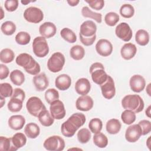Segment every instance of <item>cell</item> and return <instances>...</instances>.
<instances>
[{"mask_svg": "<svg viewBox=\"0 0 151 151\" xmlns=\"http://www.w3.org/2000/svg\"><path fill=\"white\" fill-rule=\"evenodd\" d=\"M86 120V116L83 113L73 114L61 124V131L63 135L67 137H73L79 127L84 124Z\"/></svg>", "mask_w": 151, "mask_h": 151, "instance_id": "6da1fadb", "label": "cell"}, {"mask_svg": "<svg viewBox=\"0 0 151 151\" xmlns=\"http://www.w3.org/2000/svg\"><path fill=\"white\" fill-rule=\"evenodd\" d=\"M16 63L19 66L24 68L25 71L29 74L35 76L38 74L41 71L40 64L27 53L19 54L15 60Z\"/></svg>", "mask_w": 151, "mask_h": 151, "instance_id": "7a4b0ae2", "label": "cell"}, {"mask_svg": "<svg viewBox=\"0 0 151 151\" xmlns=\"http://www.w3.org/2000/svg\"><path fill=\"white\" fill-rule=\"evenodd\" d=\"M122 106L123 109L130 110L135 113L141 112L145 106L142 98L138 94H129L122 100Z\"/></svg>", "mask_w": 151, "mask_h": 151, "instance_id": "3957f363", "label": "cell"}, {"mask_svg": "<svg viewBox=\"0 0 151 151\" xmlns=\"http://www.w3.org/2000/svg\"><path fill=\"white\" fill-rule=\"evenodd\" d=\"M90 73L93 82L100 86L107 80L109 76L106 73L103 65L99 62L94 63L91 65Z\"/></svg>", "mask_w": 151, "mask_h": 151, "instance_id": "277c9868", "label": "cell"}, {"mask_svg": "<svg viewBox=\"0 0 151 151\" xmlns=\"http://www.w3.org/2000/svg\"><path fill=\"white\" fill-rule=\"evenodd\" d=\"M32 50L37 57L40 58L45 57L49 52V47L46 38L42 36L35 37L32 42Z\"/></svg>", "mask_w": 151, "mask_h": 151, "instance_id": "5b68a950", "label": "cell"}, {"mask_svg": "<svg viewBox=\"0 0 151 151\" xmlns=\"http://www.w3.org/2000/svg\"><path fill=\"white\" fill-rule=\"evenodd\" d=\"M64 55L60 52H54L47 61L48 69L52 73L60 71L65 64Z\"/></svg>", "mask_w": 151, "mask_h": 151, "instance_id": "8992f818", "label": "cell"}, {"mask_svg": "<svg viewBox=\"0 0 151 151\" xmlns=\"http://www.w3.org/2000/svg\"><path fill=\"white\" fill-rule=\"evenodd\" d=\"M26 108L28 112L34 117H38V114L42 110L46 109L41 100L35 96L29 98L26 103Z\"/></svg>", "mask_w": 151, "mask_h": 151, "instance_id": "52a82bcc", "label": "cell"}, {"mask_svg": "<svg viewBox=\"0 0 151 151\" xmlns=\"http://www.w3.org/2000/svg\"><path fill=\"white\" fill-rule=\"evenodd\" d=\"M43 146L47 150L61 151L65 147V142L60 136L54 135L45 139Z\"/></svg>", "mask_w": 151, "mask_h": 151, "instance_id": "ba28073f", "label": "cell"}, {"mask_svg": "<svg viewBox=\"0 0 151 151\" xmlns=\"http://www.w3.org/2000/svg\"><path fill=\"white\" fill-rule=\"evenodd\" d=\"M24 18L29 22L37 24L43 19L44 14L40 8L35 6H30L25 10Z\"/></svg>", "mask_w": 151, "mask_h": 151, "instance_id": "9c48e42d", "label": "cell"}, {"mask_svg": "<svg viewBox=\"0 0 151 151\" xmlns=\"http://www.w3.org/2000/svg\"><path fill=\"white\" fill-rule=\"evenodd\" d=\"M116 36L123 41H129L133 36V32L129 25L126 22H121L115 29Z\"/></svg>", "mask_w": 151, "mask_h": 151, "instance_id": "30bf717a", "label": "cell"}, {"mask_svg": "<svg viewBox=\"0 0 151 151\" xmlns=\"http://www.w3.org/2000/svg\"><path fill=\"white\" fill-rule=\"evenodd\" d=\"M50 111L54 119L61 120L65 116V109L64 103L60 100H57L50 104Z\"/></svg>", "mask_w": 151, "mask_h": 151, "instance_id": "8fae6325", "label": "cell"}, {"mask_svg": "<svg viewBox=\"0 0 151 151\" xmlns=\"http://www.w3.org/2000/svg\"><path fill=\"white\" fill-rule=\"evenodd\" d=\"M103 96L106 99H111L116 94L114 82L112 77L108 76L107 80L100 86Z\"/></svg>", "mask_w": 151, "mask_h": 151, "instance_id": "7c38bea8", "label": "cell"}, {"mask_svg": "<svg viewBox=\"0 0 151 151\" xmlns=\"http://www.w3.org/2000/svg\"><path fill=\"white\" fill-rule=\"evenodd\" d=\"M142 135V131L138 124L129 126L126 130L125 139L130 143L137 142Z\"/></svg>", "mask_w": 151, "mask_h": 151, "instance_id": "4fadbf2b", "label": "cell"}, {"mask_svg": "<svg viewBox=\"0 0 151 151\" xmlns=\"http://www.w3.org/2000/svg\"><path fill=\"white\" fill-rule=\"evenodd\" d=\"M96 50L101 56L107 57L112 53L113 45L109 40L100 39L96 44Z\"/></svg>", "mask_w": 151, "mask_h": 151, "instance_id": "5bb4252c", "label": "cell"}, {"mask_svg": "<svg viewBox=\"0 0 151 151\" xmlns=\"http://www.w3.org/2000/svg\"><path fill=\"white\" fill-rule=\"evenodd\" d=\"M129 85L132 91L135 93H140L144 90L146 86V81L143 76L135 74L131 77Z\"/></svg>", "mask_w": 151, "mask_h": 151, "instance_id": "9a60e30c", "label": "cell"}, {"mask_svg": "<svg viewBox=\"0 0 151 151\" xmlns=\"http://www.w3.org/2000/svg\"><path fill=\"white\" fill-rule=\"evenodd\" d=\"M94 102L92 98L87 95L80 96L76 100V108L83 111H87L93 107Z\"/></svg>", "mask_w": 151, "mask_h": 151, "instance_id": "2e32d148", "label": "cell"}, {"mask_svg": "<svg viewBox=\"0 0 151 151\" xmlns=\"http://www.w3.org/2000/svg\"><path fill=\"white\" fill-rule=\"evenodd\" d=\"M97 26L96 24L91 20L83 22L80 28V34L86 37H90L96 35Z\"/></svg>", "mask_w": 151, "mask_h": 151, "instance_id": "e0dca14e", "label": "cell"}, {"mask_svg": "<svg viewBox=\"0 0 151 151\" xmlns=\"http://www.w3.org/2000/svg\"><path fill=\"white\" fill-rule=\"evenodd\" d=\"M57 32V28L54 24L51 22H45L39 27V32L42 37L45 38H50L55 35Z\"/></svg>", "mask_w": 151, "mask_h": 151, "instance_id": "ac0fdd59", "label": "cell"}, {"mask_svg": "<svg viewBox=\"0 0 151 151\" xmlns=\"http://www.w3.org/2000/svg\"><path fill=\"white\" fill-rule=\"evenodd\" d=\"M91 84L89 80L86 78H79L75 84V90L77 94L85 96L90 91Z\"/></svg>", "mask_w": 151, "mask_h": 151, "instance_id": "d6986e66", "label": "cell"}, {"mask_svg": "<svg viewBox=\"0 0 151 151\" xmlns=\"http://www.w3.org/2000/svg\"><path fill=\"white\" fill-rule=\"evenodd\" d=\"M32 80L36 90L38 91L45 90L49 85L48 80L44 73L35 75Z\"/></svg>", "mask_w": 151, "mask_h": 151, "instance_id": "ffe728a7", "label": "cell"}, {"mask_svg": "<svg viewBox=\"0 0 151 151\" xmlns=\"http://www.w3.org/2000/svg\"><path fill=\"white\" fill-rule=\"evenodd\" d=\"M137 52V48L134 44L131 42L124 44L120 50V54L122 58L129 60L133 58Z\"/></svg>", "mask_w": 151, "mask_h": 151, "instance_id": "44dd1931", "label": "cell"}, {"mask_svg": "<svg viewBox=\"0 0 151 151\" xmlns=\"http://www.w3.org/2000/svg\"><path fill=\"white\" fill-rule=\"evenodd\" d=\"M71 84V77L66 74H62L57 76L55 80V86L60 90L64 91L69 88Z\"/></svg>", "mask_w": 151, "mask_h": 151, "instance_id": "7402d4cb", "label": "cell"}, {"mask_svg": "<svg viewBox=\"0 0 151 151\" xmlns=\"http://www.w3.org/2000/svg\"><path fill=\"white\" fill-rule=\"evenodd\" d=\"M8 123L11 129L15 130H19L24 127L25 123V119L22 115H13L9 118Z\"/></svg>", "mask_w": 151, "mask_h": 151, "instance_id": "603a6c76", "label": "cell"}, {"mask_svg": "<svg viewBox=\"0 0 151 151\" xmlns=\"http://www.w3.org/2000/svg\"><path fill=\"white\" fill-rule=\"evenodd\" d=\"M25 135L30 139L37 138L40 133V127L35 123H29L26 124L24 128Z\"/></svg>", "mask_w": 151, "mask_h": 151, "instance_id": "cb8c5ba5", "label": "cell"}, {"mask_svg": "<svg viewBox=\"0 0 151 151\" xmlns=\"http://www.w3.org/2000/svg\"><path fill=\"white\" fill-rule=\"evenodd\" d=\"M37 117L40 123L45 127L51 126L54 122V119L52 117L51 113L47 109L42 110L38 114Z\"/></svg>", "mask_w": 151, "mask_h": 151, "instance_id": "d4e9b609", "label": "cell"}, {"mask_svg": "<svg viewBox=\"0 0 151 151\" xmlns=\"http://www.w3.org/2000/svg\"><path fill=\"white\" fill-rule=\"evenodd\" d=\"M122 124L120 122L116 119H110L106 123V129L107 132L111 134L118 133L121 129Z\"/></svg>", "mask_w": 151, "mask_h": 151, "instance_id": "484cf974", "label": "cell"}, {"mask_svg": "<svg viewBox=\"0 0 151 151\" xmlns=\"http://www.w3.org/2000/svg\"><path fill=\"white\" fill-rule=\"evenodd\" d=\"M135 41L142 46L146 45L149 42V34L145 29H139L135 34Z\"/></svg>", "mask_w": 151, "mask_h": 151, "instance_id": "4316f807", "label": "cell"}, {"mask_svg": "<svg viewBox=\"0 0 151 151\" xmlns=\"http://www.w3.org/2000/svg\"><path fill=\"white\" fill-rule=\"evenodd\" d=\"M81 14L85 18H90L94 19L97 23H101L102 21V15L92 11L88 6H83L81 9Z\"/></svg>", "mask_w": 151, "mask_h": 151, "instance_id": "83f0119b", "label": "cell"}, {"mask_svg": "<svg viewBox=\"0 0 151 151\" xmlns=\"http://www.w3.org/2000/svg\"><path fill=\"white\" fill-rule=\"evenodd\" d=\"M9 77L12 83L16 86H21L25 81V76L24 73L17 69L11 71Z\"/></svg>", "mask_w": 151, "mask_h": 151, "instance_id": "f1b7e54d", "label": "cell"}, {"mask_svg": "<svg viewBox=\"0 0 151 151\" xmlns=\"http://www.w3.org/2000/svg\"><path fill=\"white\" fill-rule=\"evenodd\" d=\"M70 55L74 60H80L83 59L85 55V50L81 45H74L70 49Z\"/></svg>", "mask_w": 151, "mask_h": 151, "instance_id": "f546056e", "label": "cell"}, {"mask_svg": "<svg viewBox=\"0 0 151 151\" xmlns=\"http://www.w3.org/2000/svg\"><path fill=\"white\" fill-rule=\"evenodd\" d=\"M11 140L13 145L18 149L25 145L27 137L22 133H17L11 137Z\"/></svg>", "mask_w": 151, "mask_h": 151, "instance_id": "4dcf8cb0", "label": "cell"}, {"mask_svg": "<svg viewBox=\"0 0 151 151\" xmlns=\"http://www.w3.org/2000/svg\"><path fill=\"white\" fill-rule=\"evenodd\" d=\"M0 150L4 151H16L18 149L13 145L11 138L0 137Z\"/></svg>", "mask_w": 151, "mask_h": 151, "instance_id": "1f68e13d", "label": "cell"}, {"mask_svg": "<svg viewBox=\"0 0 151 151\" xmlns=\"http://www.w3.org/2000/svg\"><path fill=\"white\" fill-rule=\"evenodd\" d=\"M93 142L97 147L104 148L108 145V139L105 134L100 132L93 136Z\"/></svg>", "mask_w": 151, "mask_h": 151, "instance_id": "d6a6232c", "label": "cell"}, {"mask_svg": "<svg viewBox=\"0 0 151 151\" xmlns=\"http://www.w3.org/2000/svg\"><path fill=\"white\" fill-rule=\"evenodd\" d=\"M22 103L23 101L19 99L11 97V99L7 105L8 109L12 113L18 112L22 109Z\"/></svg>", "mask_w": 151, "mask_h": 151, "instance_id": "836d02e7", "label": "cell"}, {"mask_svg": "<svg viewBox=\"0 0 151 151\" xmlns=\"http://www.w3.org/2000/svg\"><path fill=\"white\" fill-rule=\"evenodd\" d=\"M61 37L70 43H74L77 41L76 34L68 28H64L60 31Z\"/></svg>", "mask_w": 151, "mask_h": 151, "instance_id": "e575fe53", "label": "cell"}, {"mask_svg": "<svg viewBox=\"0 0 151 151\" xmlns=\"http://www.w3.org/2000/svg\"><path fill=\"white\" fill-rule=\"evenodd\" d=\"M15 57L14 51L9 48H4L0 52V60L3 63H9L12 62Z\"/></svg>", "mask_w": 151, "mask_h": 151, "instance_id": "d590c367", "label": "cell"}, {"mask_svg": "<svg viewBox=\"0 0 151 151\" xmlns=\"http://www.w3.org/2000/svg\"><path fill=\"white\" fill-rule=\"evenodd\" d=\"M136 118V113L130 110L126 109L124 111L122 112L121 114V119L123 122L124 124L128 125H130L134 122Z\"/></svg>", "mask_w": 151, "mask_h": 151, "instance_id": "8d00e7d4", "label": "cell"}, {"mask_svg": "<svg viewBox=\"0 0 151 151\" xmlns=\"http://www.w3.org/2000/svg\"><path fill=\"white\" fill-rule=\"evenodd\" d=\"M15 24L11 21H7L3 22L1 26V29L2 33L6 35H12L16 31Z\"/></svg>", "mask_w": 151, "mask_h": 151, "instance_id": "74e56055", "label": "cell"}, {"mask_svg": "<svg viewBox=\"0 0 151 151\" xmlns=\"http://www.w3.org/2000/svg\"><path fill=\"white\" fill-rule=\"evenodd\" d=\"M120 14L125 18H130L134 14V7L129 4H123L120 8Z\"/></svg>", "mask_w": 151, "mask_h": 151, "instance_id": "f35d334b", "label": "cell"}, {"mask_svg": "<svg viewBox=\"0 0 151 151\" xmlns=\"http://www.w3.org/2000/svg\"><path fill=\"white\" fill-rule=\"evenodd\" d=\"M88 127L90 131L94 134L100 133L103 127L102 121L99 118L92 119L88 123Z\"/></svg>", "mask_w": 151, "mask_h": 151, "instance_id": "ab89813d", "label": "cell"}, {"mask_svg": "<svg viewBox=\"0 0 151 151\" xmlns=\"http://www.w3.org/2000/svg\"><path fill=\"white\" fill-rule=\"evenodd\" d=\"M77 139L80 143H87L91 139V132L87 128L81 129L77 132Z\"/></svg>", "mask_w": 151, "mask_h": 151, "instance_id": "60d3db41", "label": "cell"}, {"mask_svg": "<svg viewBox=\"0 0 151 151\" xmlns=\"http://www.w3.org/2000/svg\"><path fill=\"white\" fill-rule=\"evenodd\" d=\"M15 41L17 44L22 45L28 44L31 40V36L29 33L25 31L19 32L15 36Z\"/></svg>", "mask_w": 151, "mask_h": 151, "instance_id": "b9f144b4", "label": "cell"}, {"mask_svg": "<svg viewBox=\"0 0 151 151\" xmlns=\"http://www.w3.org/2000/svg\"><path fill=\"white\" fill-rule=\"evenodd\" d=\"M119 15L114 12H108L104 17L106 24L110 27L114 26L119 21Z\"/></svg>", "mask_w": 151, "mask_h": 151, "instance_id": "7bdbcfd3", "label": "cell"}, {"mask_svg": "<svg viewBox=\"0 0 151 151\" xmlns=\"http://www.w3.org/2000/svg\"><path fill=\"white\" fill-rule=\"evenodd\" d=\"M12 86L8 83H4L0 84V96L5 98L11 97L13 94Z\"/></svg>", "mask_w": 151, "mask_h": 151, "instance_id": "ee69618b", "label": "cell"}, {"mask_svg": "<svg viewBox=\"0 0 151 151\" xmlns=\"http://www.w3.org/2000/svg\"><path fill=\"white\" fill-rule=\"evenodd\" d=\"M59 93L55 88H49L45 93V99L48 104H51L53 101L58 100Z\"/></svg>", "mask_w": 151, "mask_h": 151, "instance_id": "f6af8a7d", "label": "cell"}, {"mask_svg": "<svg viewBox=\"0 0 151 151\" xmlns=\"http://www.w3.org/2000/svg\"><path fill=\"white\" fill-rule=\"evenodd\" d=\"M89 6L96 10H101L104 6V1L103 0H85Z\"/></svg>", "mask_w": 151, "mask_h": 151, "instance_id": "bcb514c9", "label": "cell"}, {"mask_svg": "<svg viewBox=\"0 0 151 151\" xmlns=\"http://www.w3.org/2000/svg\"><path fill=\"white\" fill-rule=\"evenodd\" d=\"M138 124L140 126L142 131V135H146L150 132L151 123L147 120H142L140 121Z\"/></svg>", "mask_w": 151, "mask_h": 151, "instance_id": "7dc6e473", "label": "cell"}, {"mask_svg": "<svg viewBox=\"0 0 151 151\" xmlns=\"http://www.w3.org/2000/svg\"><path fill=\"white\" fill-rule=\"evenodd\" d=\"M5 8L8 12L15 11L18 6V1L17 0H6L4 3Z\"/></svg>", "mask_w": 151, "mask_h": 151, "instance_id": "c3c4849f", "label": "cell"}, {"mask_svg": "<svg viewBox=\"0 0 151 151\" xmlns=\"http://www.w3.org/2000/svg\"><path fill=\"white\" fill-rule=\"evenodd\" d=\"M79 37L81 42L85 46L91 45L94 42L96 39V35H94L90 37H86L79 34Z\"/></svg>", "mask_w": 151, "mask_h": 151, "instance_id": "681fc988", "label": "cell"}, {"mask_svg": "<svg viewBox=\"0 0 151 151\" xmlns=\"http://www.w3.org/2000/svg\"><path fill=\"white\" fill-rule=\"evenodd\" d=\"M11 97H14V98H17L19 99L20 100H21L22 101H24L25 98V91L20 88H16L14 89V92H13V94L11 96Z\"/></svg>", "mask_w": 151, "mask_h": 151, "instance_id": "f907efd6", "label": "cell"}, {"mask_svg": "<svg viewBox=\"0 0 151 151\" xmlns=\"http://www.w3.org/2000/svg\"><path fill=\"white\" fill-rule=\"evenodd\" d=\"M9 69L6 65L3 64H0V79L4 80L9 76Z\"/></svg>", "mask_w": 151, "mask_h": 151, "instance_id": "816d5d0a", "label": "cell"}, {"mask_svg": "<svg viewBox=\"0 0 151 151\" xmlns=\"http://www.w3.org/2000/svg\"><path fill=\"white\" fill-rule=\"evenodd\" d=\"M67 3L69 4V5L71 6H74L77 5V4L79 3V0H68L67 1Z\"/></svg>", "mask_w": 151, "mask_h": 151, "instance_id": "f5cc1de1", "label": "cell"}, {"mask_svg": "<svg viewBox=\"0 0 151 151\" xmlns=\"http://www.w3.org/2000/svg\"><path fill=\"white\" fill-rule=\"evenodd\" d=\"M150 108H151V106H149V107L146 109L145 113H146V115L148 117H150Z\"/></svg>", "mask_w": 151, "mask_h": 151, "instance_id": "db71d44e", "label": "cell"}, {"mask_svg": "<svg viewBox=\"0 0 151 151\" xmlns=\"http://www.w3.org/2000/svg\"><path fill=\"white\" fill-rule=\"evenodd\" d=\"M5 103V98L3 97H2V96H0V104H1L0 107H1V108H2V107H3V106L4 105Z\"/></svg>", "mask_w": 151, "mask_h": 151, "instance_id": "11a10c76", "label": "cell"}, {"mask_svg": "<svg viewBox=\"0 0 151 151\" xmlns=\"http://www.w3.org/2000/svg\"><path fill=\"white\" fill-rule=\"evenodd\" d=\"M150 85H151V84L150 83H149L148 85H147V86L146 87V93H147V94L149 96H150V89H151V88H150Z\"/></svg>", "mask_w": 151, "mask_h": 151, "instance_id": "9f6ffc18", "label": "cell"}, {"mask_svg": "<svg viewBox=\"0 0 151 151\" xmlns=\"http://www.w3.org/2000/svg\"><path fill=\"white\" fill-rule=\"evenodd\" d=\"M150 136H149L148 137V139H147V142H146V145L147 146V147L149 148V149H150Z\"/></svg>", "mask_w": 151, "mask_h": 151, "instance_id": "6f0895ef", "label": "cell"}, {"mask_svg": "<svg viewBox=\"0 0 151 151\" xmlns=\"http://www.w3.org/2000/svg\"><path fill=\"white\" fill-rule=\"evenodd\" d=\"M31 2H32V1H21V2L22 4H24V5H27V4H29V3H30Z\"/></svg>", "mask_w": 151, "mask_h": 151, "instance_id": "680465c9", "label": "cell"}, {"mask_svg": "<svg viewBox=\"0 0 151 151\" xmlns=\"http://www.w3.org/2000/svg\"><path fill=\"white\" fill-rule=\"evenodd\" d=\"M1 19H2L3 17H4V12H3V9H2V6H1Z\"/></svg>", "mask_w": 151, "mask_h": 151, "instance_id": "91938a15", "label": "cell"}]
</instances>
